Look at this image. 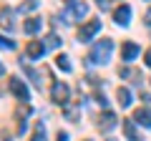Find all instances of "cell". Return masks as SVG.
I'll list each match as a JSON object with an SVG mask.
<instances>
[{"instance_id": "obj_1", "label": "cell", "mask_w": 151, "mask_h": 141, "mask_svg": "<svg viewBox=\"0 0 151 141\" xmlns=\"http://www.w3.org/2000/svg\"><path fill=\"white\" fill-rule=\"evenodd\" d=\"M111 50H113V40H108V38H103L101 43H96L91 48V53H88V60L91 63H108V58H111Z\"/></svg>"}, {"instance_id": "obj_2", "label": "cell", "mask_w": 151, "mask_h": 141, "mask_svg": "<svg viewBox=\"0 0 151 141\" xmlns=\"http://www.w3.org/2000/svg\"><path fill=\"white\" fill-rule=\"evenodd\" d=\"M98 30H101V20H88L86 25H81V30H78V40L86 43V40H91Z\"/></svg>"}, {"instance_id": "obj_3", "label": "cell", "mask_w": 151, "mask_h": 141, "mask_svg": "<svg viewBox=\"0 0 151 141\" xmlns=\"http://www.w3.org/2000/svg\"><path fill=\"white\" fill-rule=\"evenodd\" d=\"M83 15H88V5L86 3H81V0L70 3V10L65 13V18H68V20H81Z\"/></svg>"}, {"instance_id": "obj_4", "label": "cell", "mask_w": 151, "mask_h": 141, "mask_svg": "<svg viewBox=\"0 0 151 141\" xmlns=\"http://www.w3.org/2000/svg\"><path fill=\"white\" fill-rule=\"evenodd\" d=\"M50 98H53L55 103H68V86L65 83H53V88H50Z\"/></svg>"}, {"instance_id": "obj_5", "label": "cell", "mask_w": 151, "mask_h": 141, "mask_svg": "<svg viewBox=\"0 0 151 141\" xmlns=\"http://www.w3.org/2000/svg\"><path fill=\"white\" fill-rule=\"evenodd\" d=\"M60 109H63V116L68 121H78V116H81V101H68Z\"/></svg>"}, {"instance_id": "obj_6", "label": "cell", "mask_w": 151, "mask_h": 141, "mask_svg": "<svg viewBox=\"0 0 151 141\" xmlns=\"http://www.w3.org/2000/svg\"><path fill=\"white\" fill-rule=\"evenodd\" d=\"M10 91L15 93V98H20V101H28V98H30V93H28L25 83H23L20 78H10Z\"/></svg>"}, {"instance_id": "obj_7", "label": "cell", "mask_w": 151, "mask_h": 141, "mask_svg": "<svg viewBox=\"0 0 151 141\" xmlns=\"http://www.w3.org/2000/svg\"><path fill=\"white\" fill-rule=\"evenodd\" d=\"M113 20L119 23V25H129V20H131V8H129V5H119L116 10H113Z\"/></svg>"}, {"instance_id": "obj_8", "label": "cell", "mask_w": 151, "mask_h": 141, "mask_svg": "<svg viewBox=\"0 0 151 141\" xmlns=\"http://www.w3.org/2000/svg\"><path fill=\"white\" fill-rule=\"evenodd\" d=\"M43 53H45V43H40V40H30V43L25 45V55L28 58H40Z\"/></svg>"}, {"instance_id": "obj_9", "label": "cell", "mask_w": 151, "mask_h": 141, "mask_svg": "<svg viewBox=\"0 0 151 141\" xmlns=\"http://www.w3.org/2000/svg\"><path fill=\"white\" fill-rule=\"evenodd\" d=\"M116 124H119V119H116V114H111V111H106V114L98 119V129L101 131H111Z\"/></svg>"}, {"instance_id": "obj_10", "label": "cell", "mask_w": 151, "mask_h": 141, "mask_svg": "<svg viewBox=\"0 0 151 141\" xmlns=\"http://www.w3.org/2000/svg\"><path fill=\"white\" fill-rule=\"evenodd\" d=\"M136 55H139V45H136V43L129 40V43L121 45V60H134Z\"/></svg>"}, {"instance_id": "obj_11", "label": "cell", "mask_w": 151, "mask_h": 141, "mask_svg": "<svg viewBox=\"0 0 151 141\" xmlns=\"http://www.w3.org/2000/svg\"><path fill=\"white\" fill-rule=\"evenodd\" d=\"M134 121H136V124H141L144 129H151V111L149 109H139L134 114Z\"/></svg>"}, {"instance_id": "obj_12", "label": "cell", "mask_w": 151, "mask_h": 141, "mask_svg": "<svg viewBox=\"0 0 151 141\" xmlns=\"http://www.w3.org/2000/svg\"><path fill=\"white\" fill-rule=\"evenodd\" d=\"M0 25L5 28V30H13V28H15V23H13V10H10V8H3V10H0Z\"/></svg>"}, {"instance_id": "obj_13", "label": "cell", "mask_w": 151, "mask_h": 141, "mask_svg": "<svg viewBox=\"0 0 151 141\" xmlns=\"http://www.w3.org/2000/svg\"><path fill=\"white\" fill-rule=\"evenodd\" d=\"M40 25H43V20H40V18H30V20H25L23 30H25L28 35H33V33H38V30H40Z\"/></svg>"}, {"instance_id": "obj_14", "label": "cell", "mask_w": 151, "mask_h": 141, "mask_svg": "<svg viewBox=\"0 0 151 141\" xmlns=\"http://www.w3.org/2000/svg\"><path fill=\"white\" fill-rule=\"evenodd\" d=\"M116 98H119L121 109H129L131 106V91L129 88H119V91H116Z\"/></svg>"}, {"instance_id": "obj_15", "label": "cell", "mask_w": 151, "mask_h": 141, "mask_svg": "<svg viewBox=\"0 0 151 141\" xmlns=\"http://www.w3.org/2000/svg\"><path fill=\"white\" fill-rule=\"evenodd\" d=\"M124 134H126V139H129V141H139V134H136L134 121H131V119H124Z\"/></svg>"}, {"instance_id": "obj_16", "label": "cell", "mask_w": 151, "mask_h": 141, "mask_svg": "<svg viewBox=\"0 0 151 141\" xmlns=\"http://www.w3.org/2000/svg\"><path fill=\"white\" fill-rule=\"evenodd\" d=\"M55 65H58L63 73H70V63H68V55H55Z\"/></svg>"}, {"instance_id": "obj_17", "label": "cell", "mask_w": 151, "mask_h": 141, "mask_svg": "<svg viewBox=\"0 0 151 141\" xmlns=\"http://www.w3.org/2000/svg\"><path fill=\"white\" fill-rule=\"evenodd\" d=\"M30 141H45V126L43 124H35V131H33Z\"/></svg>"}, {"instance_id": "obj_18", "label": "cell", "mask_w": 151, "mask_h": 141, "mask_svg": "<svg viewBox=\"0 0 151 141\" xmlns=\"http://www.w3.org/2000/svg\"><path fill=\"white\" fill-rule=\"evenodd\" d=\"M58 45H60L58 35H55V33H50L48 38H45V48H58Z\"/></svg>"}, {"instance_id": "obj_19", "label": "cell", "mask_w": 151, "mask_h": 141, "mask_svg": "<svg viewBox=\"0 0 151 141\" xmlns=\"http://www.w3.org/2000/svg\"><path fill=\"white\" fill-rule=\"evenodd\" d=\"M0 48H5V50H13V48H15V43H13V40H8V38H3V35H0Z\"/></svg>"}, {"instance_id": "obj_20", "label": "cell", "mask_w": 151, "mask_h": 141, "mask_svg": "<svg viewBox=\"0 0 151 141\" xmlns=\"http://www.w3.org/2000/svg\"><path fill=\"white\" fill-rule=\"evenodd\" d=\"M96 101H98V106H103V109H106V96H103V93H96Z\"/></svg>"}, {"instance_id": "obj_21", "label": "cell", "mask_w": 151, "mask_h": 141, "mask_svg": "<svg viewBox=\"0 0 151 141\" xmlns=\"http://www.w3.org/2000/svg\"><path fill=\"white\" fill-rule=\"evenodd\" d=\"M35 5H38L35 0H30V3H25V5H23V8H20V10H33V8H35Z\"/></svg>"}, {"instance_id": "obj_22", "label": "cell", "mask_w": 151, "mask_h": 141, "mask_svg": "<svg viewBox=\"0 0 151 141\" xmlns=\"http://www.w3.org/2000/svg\"><path fill=\"white\" fill-rule=\"evenodd\" d=\"M55 141H68V134H65V131H58V136H55Z\"/></svg>"}, {"instance_id": "obj_23", "label": "cell", "mask_w": 151, "mask_h": 141, "mask_svg": "<svg viewBox=\"0 0 151 141\" xmlns=\"http://www.w3.org/2000/svg\"><path fill=\"white\" fill-rule=\"evenodd\" d=\"M144 60H146V65H149V68H151V48L146 50V55H144Z\"/></svg>"}, {"instance_id": "obj_24", "label": "cell", "mask_w": 151, "mask_h": 141, "mask_svg": "<svg viewBox=\"0 0 151 141\" xmlns=\"http://www.w3.org/2000/svg\"><path fill=\"white\" fill-rule=\"evenodd\" d=\"M144 23H146V25H151V10L146 13V18H144Z\"/></svg>"}, {"instance_id": "obj_25", "label": "cell", "mask_w": 151, "mask_h": 141, "mask_svg": "<svg viewBox=\"0 0 151 141\" xmlns=\"http://www.w3.org/2000/svg\"><path fill=\"white\" fill-rule=\"evenodd\" d=\"M0 73H5V68H3V63H0Z\"/></svg>"}, {"instance_id": "obj_26", "label": "cell", "mask_w": 151, "mask_h": 141, "mask_svg": "<svg viewBox=\"0 0 151 141\" xmlns=\"http://www.w3.org/2000/svg\"><path fill=\"white\" fill-rule=\"evenodd\" d=\"M65 3H76V0H65Z\"/></svg>"}]
</instances>
